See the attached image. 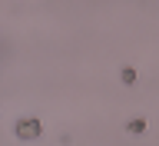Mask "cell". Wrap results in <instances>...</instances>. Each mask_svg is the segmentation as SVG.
Segmentation results:
<instances>
[{
    "mask_svg": "<svg viewBox=\"0 0 159 146\" xmlns=\"http://www.w3.org/2000/svg\"><path fill=\"white\" fill-rule=\"evenodd\" d=\"M129 130H133V133H143V130H146V123H143V120H133V123H129Z\"/></svg>",
    "mask_w": 159,
    "mask_h": 146,
    "instance_id": "cell-2",
    "label": "cell"
},
{
    "mask_svg": "<svg viewBox=\"0 0 159 146\" xmlns=\"http://www.w3.org/2000/svg\"><path fill=\"white\" fill-rule=\"evenodd\" d=\"M17 136L20 139H37L40 136V120H33V116L17 120Z\"/></svg>",
    "mask_w": 159,
    "mask_h": 146,
    "instance_id": "cell-1",
    "label": "cell"
}]
</instances>
